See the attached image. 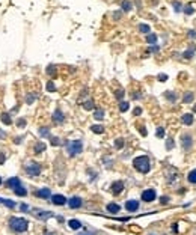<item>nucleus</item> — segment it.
<instances>
[{"label": "nucleus", "mask_w": 196, "mask_h": 235, "mask_svg": "<svg viewBox=\"0 0 196 235\" xmlns=\"http://www.w3.org/2000/svg\"><path fill=\"white\" fill-rule=\"evenodd\" d=\"M17 125H18L20 128H24V127H26V119H23V117H21V119H18V121H17Z\"/></svg>", "instance_id": "41"}, {"label": "nucleus", "mask_w": 196, "mask_h": 235, "mask_svg": "<svg viewBox=\"0 0 196 235\" xmlns=\"http://www.w3.org/2000/svg\"><path fill=\"white\" fill-rule=\"evenodd\" d=\"M52 202H53L55 205H57V206H62V205L66 203V199H65V196H62V195H55V196H52Z\"/></svg>", "instance_id": "13"}, {"label": "nucleus", "mask_w": 196, "mask_h": 235, "mask_svg": "<svg viewBox=\"0 0 196 235\" xmlns=\"http://www.w3.org/2000/svg\"><path fill=\"white\" fill-rule=\"evenodd\" d=\"M52 145L53 146H59L60 145V139L59 137H52Z\"/></svg>", "instance_id": "40"}, {"label": "nucleus", "mask_w": 196, "mask_h": 235, "mask_svg": "<svg viewBox=\"0 0 196 235\" xmlns=\"http://www.w3.org/2000/svg\"><path fill=\"white\" fill-rule=\"evenodd\" d=\"M193 112H195V113H196V104H195V107H193Z\"/></svg>", "instance_id": "58"}, {"label": "nucleus", "mask_w": 196, "mask_h": 235, "mask_svg": "<svg viewBox=\"0 0 196 235\" xmlns=\"http://www.w3.org/2000/svg\"><path fill=\"white\" fill-rule=\"evenodd\" d=\"M183 101H184V103H192V101H193V93H192V92H186L184 97H183Z\"/></svg>", "instance_id": "28"}, {"label": "nucleus", "mask_w": 196, "mask_h": 235, "mask_svg": "<svg viewBox=\"0 0 196 235\" xmlns=\"http://www.w3.org/2000/svg\"><path fill=\"white\" fill-rule=\"evenodd\" d=\"M110 190H112L113 195H121L122 190H124V182H122V181H115L110 185Z\"/></svg>", "instance_id": "9"}, {"label": "nucleus", "mask_w": 196, "mask_h": 235, "mask_svg": "<svg viewBox=\"0 0 196 235\" xmlns=\"http://www.w3.org/2000/svg\"><path fill=\"white\" fill-rule=\"evenodd\" d=\"M2 203L3 205H6L8 208H15L17 205H15V202L14 200H11V199H2Z\"/></svg>", "instance_id": "29"}, {"label": "nucleus", "mask_w": 196, "mask_h": 235, "mask_svg": "<svg viewBox=\"0 0 196 235\" xmlns=\"http://www.w3.org/2000/svg\"><path fill=\"white\" fill-rule=\"evenodd\" d=\"M181 145H183V148L186 149V151H189L190 148H192V145H193V139H192V136L190 134H183L181 136Z\"/></svg>", "instance_id": "8"}, {"label": "nucleus", "mask_w": 196, "mask_h": 235, "mask_svg": "<svg viewBox=\"0 0 196 235\" xmlns=\"http://www.w3.org/2000/svg\"><path fill=\"white\" fill-rule=\"evenodd\" d=\"M3 161H5V154L2 152V154H0V164H2Z\"/></svg>", "instance_id": "53"}, {"label": "nucleus", "mask_w": 196, "mask_h": 235, "mask_svg": "<svg viewBox=\"0 0 196 235\" xmlns=\"http://www.w3.org/2000/svg\"><path fill=\"white\" fill-rule=\"evenodd\" d=\"M91 130H92L95 134H103V133H104V127H103V125H92Z\"/></svg>", "instance_id": "24"}, {"label": "nucleus", "mask_w": 196, "mask_h": 235, "mask_svg": "<svg viewBox=\"0 0 196 235\" xmlns=\"http://www.w3.org/2000/svg\"><path fill=\"white\" fill-rule=\"evenodd\" d=\"M155 198H157V193H155L154 189L143 190V193H142V200H143V202H153Z\"/></svg>", "instance_id": "5"}, {"label": "nucleus", "mask_w": 196, "mask_h": 235, "mask_svg": "<svg viewBox=\"0 0 196 235\" xmlns=\"http://www.w3.org/2000/svg\"><path fill=\"white\" fill-rule=\"evenodd\" d=\"M166 98H167L169 101H175V100H177V95H174L172 92H166Z\"/></svg>", "instance_id": "39"}, {"label": "nucleus", "mask_w": 196, "mask_h": 235, "mask_svg": "<svg viewBox=\"0 0 196 235\" xmlns=\"http://www.w3.org/2000/svg\"><path fill=\"white\" fill-rule=\"evenodd\" d=\"M172 5H174V8H175V11H177V12H180V11H183V9H181L183 6H181V3H180V2H174Z\"/></svg>", "instance_id": "44"}, {"label": "nucleus", "mask_w": 196, "mask_h": 235, "mask_svg": "<svg viewBox=\"0 0 196 235\" xmlns=\"http://www.w3.org/2000/svg\"><path fill=\"white\" fill-rule=\"evenodd\" d=\"M107 211H109V213H112V214H118L119 211H121V206L118 203H109L107 205Z\"/></svg>", "instance_id": "16"}, {"label": "nucleus", "mask_w": 196, "mask_h": 235, "mask_svg": "<svg viewBox=\"0 0 196 235\" xmlns=\"http://www.w3.org/2000/svg\"><path fill=\"white\" fill-rule=\"evenodd\" d=\"M142 113V109L140 107H137V109H134V116H139Z\"/></svg>", "instance_id": "49"}, {"label": "nucleus", "mask_w": 196, "mask_h": 235, "mask_svg": "<svg viewBox=\"0 0 196 235\" xmlns=\"http://www.w3.org/2000/svg\"><path fill=\"white\" fill-rule=\"evenodd\" d=\"M68 226H69L71 229L77 231V229H80V228H82V223H80L79 220H76V219H71V220L68 222Z\"/></svg>", "instance_id": "17"}, {"label": "nucleus", "mask_w": 196, "mask_h": 235, "mask_svg": "<svg viewBox=\"0 0 196 235\" xmlns=\"http://www.w3.org/2000/svg\"><path fill=\"white\" fill-rule=\"evenodd\" d=\"M189 36L195 39V38H196V32H193V30H190V32H189Z\"/></svg>", "instance_id": "51"}, {"label": "nucleus", "mask_w": 196, "mask_h": 235, "mask_svg": "<svg viewBox=\"0 0 196 235\" xmlns=\"http://www.w3.org/2000/svg\"><path fill=\"white\" fill-rule=\"evenodd\" d=\"M158 80H160V82H164V80H167V76H166V74H160V76H158Z\"/></svg>", "instance_id": "47"}, {"label": "nucleus", "mask_w": 196, "mask_h": 235, "mask_svg": "<svg viewBox=\"0 0 196 235\" xmlns=\"http://www.w3.org/2000/svg\"><path fill=\"white\" fill-rule=\"evenodd\" d=\"M21 140H23V137H17V139H15V143H17V145L21 143Z\"/></svg>", "instance_id": "55"}, {"label": "nucleus", "mask_w": 196, "mask_h": 235, "mask_svg": "<svg viewBox=\"0 0 196 235\" xmlns=\"http://www.w3.org/2000/svg\"><path fill=\"white\" fill-rule=\"evenodd\" d=\"M35 196L42 198V199H48V198H52V192H50V189H39L35 192Z\"/></svg>", "instance_id": "12"}, {"label": "nucleus", "mask_w": 196, "mask_h": 235, "mask_svg": "<svg viewBox=\"0 0 196 235\" xmlns=\"http://www.w3.org/2000/svg\"><path fill=\"white\" fill-rule=\"evenodd\" d=\"M157 137H164V128H161V127H158L157 128Z\"/></svg>", "instance_id": "42"}, {"label": "nucleus", "mask_w": 196, "mask_h": 235, "mask_svg": "<svg viewBox=\"0 0 196 235\" xmlns=\"http://www.w3.org/2000/svg\"><path fill=\"white\" fill-rule=\"evenodd\" d=\"M44 235H57V234H56V232H45Z\"/></svg>", "instance_id": "57"}, {"label": "nucleus", "mask_w": 196, "mask_h": 235, "mask_svg": "<svg viewBox=\"0 0 196 235\" xmlns=\"http://www.w3.org/2000/svg\"><path fill=\"white\" fill-rule=\"evenodd\" d=\"M39 136H41V137H50V130H48L47 127L39 128Z\"/></svg>", "instance_id": "25"}, {"label": "nucleus", "mask_w": 196, "mask_h": 235, "mask_svg": "<svg viewBox=\"0 0 196 235\" xmlns=\"http://www.w3.org/2000/svg\"><path fill=\"white\" fill-rule=\"evenodd\" d=\"M187 179H189V182L196 184V169H195V170H192V172L187 175Z\"/></svg>", "instance_id": "26"}, {"label": "nucleus", "mask_w": 196, "mask_h": 235, "mask_svg": "<svg viewBox=\"0 0 196 235\" xmlns=\"http://www.w3.org/2000/svg\"><path fill=\"white\" fill-rule=\"evenodd\" d=\"M146 41H148L150 44H155V42H157V35H154V33H150L148 36H146Z\"/></svg>", "instance_id": "31"}, {"label": "nucleus", "mask_w": 196, "mask_h": 235, "mask_svg": "<svg viewBox=\"0 0 196 235\" xmlns=\"http://www.w3.org/2000/svg\"><path fill=\"white\" fill-rule=\"evenodd\" d=\"M14 193H15L17 196H26V195H27L26 189H24V187H21V185L15 187V189H14Z\"/></svg>", "instance_id": "18"}, {"label": "nucleus", "mask_w": 196, "mask_h": 235, "mask_svg": "<svg viewBox=\"0 0 196 235\" xmlns=\"http://www.w3.org/2000/svg\"><path fill=\"white\" fill-rule=\"evenodd\" d=\"M63 121H65V115H63V112H62L60 109H56L55 113H53V122H56V124H62Z\"/></svg>", "instance_id": "10"}, {"label": "nucleus", "mask_w": 196, "mask_h": 235, "mask_svg": "<svg viewBox=\"0 0 196 235\" xmlns=\"http://www.w3.org/2000/svg\"><path fill=\"white\" fill-rule=\"evenodd\" d=\"M115 148L116 149H122V148H124V139H122V137L116 139L115 140Z\"/></svg>", "instance_id": "27"}, {"label": "nucleus", "mask_w": 196, "mask_h": 235, "mask_svg": "<svg viewBox=\"0 0 196 235\" xmlns=\"http://www.w3.org/2000/svg\"><path fill=\"white\" fill-rule=\"evenodd\" d=\"M195 50H196V47H195V45H193V47H192V48H190V50H187V51H186V53H184V57H189V56H192V54H193V51H195Z\"/></svg>", "instance_id": "43"}, {"label": "nucleus", "mask_w": 196, "mask_h": 235, "mask_svg": "<svg viewBox=\"0 0 196 235\" xmlns=\"http://www.w3.org/2000/svg\"><path fill=\"white\" fill-rule=\"evenodd\" d=\"M24 170H26V173H27L29 176H39V173H41V166H39L38 163L30 161V163L26 164Z\"/></svg>", "instance_id": "4"}, {"label": "nucleus", "mask_w": 196, "mask_h": 235, "mask_svg": "<svg viewBox=\"0 0 196 235\" xmlns=\"http://www.w3.org/2000/svg\"><path fill=\"white\" fill-rule=\"evenodd\" d=\"M181 121H183L184 125H192V124H193V115H192V113H186V115H183Z\"/></svg>", "instance_id": "15"}, {"label": "nucleus", "mask_w": 196, "mask_h": 235, "mask_svg": "<svg viewBox=\"0 0 196 235\" xmlns=\"http://www.w3.org/2000/svg\"><path fill=\"white\" fill-rule=\"evenodd\" d=\"M33 213H35V217H38V219H41V220H48L50 217L55 216L52 211H44V209H38V208L33 209Z\"/></svg>", "instance_id": "6"}, {"label": "nucleus", "mask_w": 196, "mask_h": 235, "mask_svg": "<svg viewBox=\"0 0 196 235\" xmlns=\"http://www.w3.org/2000/svg\"><path fill=\"white\" fill-rule=\"evenodd\" d=\"M169 172H170V175H169V182H174V181H177L178 179V172L175 170V169H169Z\"/></svg>", "instance_id": "23"}, {"label": "nucleus", "mask_w": 196, "mask_h": 235, "mask_svg": "<svg viewBox=\"0 0 196 235\" xmlns=\"http://www.w3.org/2000/svg\"><path fill=\"white\" fill-rule=\"evenodd\" d=\"M83 151V142L82 140H71L66 143V152L69 157H76Z\"/></svg>", "instance_id": "3"}, {"label": "nucleus", "mask_w": 196, "mask_h": 235, "mask_svg": "<svg viewBox=\"0 0 196 235\" xmlns=\"http://www.w3.org/2000/svg\"><path fill=\"white\" fill-rule=\"evenodd\" d=\"M83 107H85L86 110H92V109H94V101H92V100H89V101H86V103L83 104Z\"/></svg>", "instance_id": "37"}, {"label": "nucleus", "mask_w": 196, "mask_h": 235, "mask_svg": "<svg viewBox=\"0 0 196 235\" xmlns=\"http://www.w3.org/2000/svg\"><path fill=\"white\" fill-rule=\"evenodd\" d=\"M2 199H3V198H0V203H2Z\"/></svg>", "instance_id": "59"}, {"label": "nucleus", "mask_w": 196, "mask_h": 235, "mask_svg": "<svg viewBox=\"0 0 196 235\" xmlns=\"http://www.w3.org/2000/svg\"><path fill=\"white\" fill-rule=\"evenodd\" d=\"M166 148H167V149H172V148H174V140H172V139H167Z\"/></svg>", "instance_id": "45"}, {"label": "nucleus", "mask_w": 196, "mask_h": 235, "mask_svg": "<svg viewBox=\"0 0 196 235\" xmlns=\"http://www.w3.org/2000/svg\"><path fill=\"white\" fill-rule=\"evenodd\" d=\"M79 235H95V232H91V231H85V232H80Z\"/></svg>", "instance_id": "48"}, {"label": "nucleus", "mask_w": 196, "mask_h": 235, "mask_svg": "<svg viewBox=\"0 0 196 235\" xmlns=\"http://www.w3.org/2000/svg\"><path fill=\"white\" fill-rule=\"evenodd\" d=\"M177 226H178L177 223H174V225H172V231H174V232H177V231H178V228H177Z\"/></svg>", "instance_id": "54"}, {"label": "nucleus", "mask_w": 196, "mask_h": 235, "mask_svg": "<svg viewBox=\"0 0 196 235\" xmlns=\"http://www.w3.org/2000/svg\"><path fill=\"white\" fill-rule=\"evenodd\" d=\"M9 228L14 232H26L29 228V222L23 217H11L9 219Z\"/></svg>", "instance_id": "2"}, {"label": "nucleus", "mask_w": 196, "mask_h": 235, "mask_svg": "<svg viewBox=\"0 0 196 235\" xmlns=\"http://www.w3.org/2000/svg\"><path fill=\"white\" fill-rule=\"evenodd\" d=\"M0 119H2V122L6 124V125L12 124V119H11V115L9 113H2V117H0Z\"/></svg>", "instance_id": "21"}, {"label": "nucleus", "mask_w": 196, "mask_h": 235, "mask_svg": "<svg viewBox=\"0 0 196 235\" xmlns=\"http://www.w3.org/2000/svg\"><path fill=\"white\" fill-rule=\"evenodd\" d=\"M151 235H154V234H151Z\"/></svg>", "instance_id": "61"}, {"label": "nucleus", "mask_w": 196, "mask_h": 235, "mask_svg": "<svg viewBox=\"0 0 196 235\" xmlns=\"http://www.w3.org/2000/svg\"><path fill=\"white\" fill-rule=\"evenodd\" d=\"M115 97H116V100H122V98H124V89H118L115 92Z\"/></svg>", "instance_id": "35"}, {"label": "nucleus", "mask_w": 196, "mask_h": 235, "mask_svg": "<svg viewBox=\"0 0 196 235\" xmlns=\"http://www.w3.org/2000/svg\"><path fill=\"white\" fill-rule=\"evenodd\" d=\"M94 117L97 121H101V119H104V110L103 109H98V110H95L94 112Z\"/></svg>", "instance_id": "20"}, {"label": "nucleus", "mask_w": 196, "mask_h": 235, "mask_svg": "<svg viewBox=\"0 0 196 235\" xmlns=\"http://www.w3.org/2000/svg\"><path fill=\"white\" fill-rule=\"evenodd\" d=\"M47 74H48V76L56 74V66H55V65H48V68H47Z\"/></svg>", "instance_id": "34"}, {"label": "nucleus", "mask_w": 196, "mask_h": 235, "mask_svg": "<svg viewBox=\"0 0 196 235\" xmlns=\"http://www.w3.org/2000/svg\"><path fill=\"white\" fill-rule=\"evenodd\" d=\"M0 184H2V178H0Z\"/></svg>", "instance_id": "60"}, {"label": "nucleus", "mask_w": 196, "mask_h": 235, "mask_svg": "<svg viewBox=\"0 0 196 235\" xmlns=\"http://www.w3.org/2000/svg\"><path fill=\"white\" fill-rule=\"evenodd\" d=\"M82 205H83V200H82V198H79V196H72V198L68 200V206L72 208V209H77V208H80Z\"/></svg>", "instance_id": "7"}, {"label": "nucleus", "mask_w": 196, "mask_h": 235, "mask_svg": "<svg viewBox=\"0 0 196 235\" xmlns=\"http://www.w3.org/2000/svg\"><path fill=\"white\" fill-rule=\"evenodd\" d=\"M20 209H21V211H29L30 208H29L27 203H21V205H20Z\"/></svg>", "instance_id": "46"}, {"label": "nucleus", "mask_w": 196, "mask_h": 235, "mask_svg": "<svg viewBox=\"0 0 196 235\" xmlns=\"http://www.w3.org/2000/svg\"><path fill=\"white\" fill-rule=\"evenodd\" d=\"M18 185H21L20 178H11V179L6 181V187H8V189H15V187H18Z\"/></svg>", "instance_id": "14"}, {"label": "nucleus", "mask_w": 196, "mask_h": 235, "mask_svg": "<svg viewBox=\"0 0 196 235\" xmlns=\"http://www.w3.org/2000/svg\"><path fill=\"white\" fill-rule=\"evenodd\" d=\"M193 12H195V9H193L192 5H187V6L184 8V14H186V15H192Z\"/></svg>", "instance_id": "36"}, {"label": "nucleus", "mask_w": 196, "mask_h": 235, "mask_svg": "<svg viewBox=\"0 0 196 235\" xmlns=\"http://www.w3.org/2000/svg\"><path fill=\"white\" fill-rule=\"evenodd\" d=\"M167 202H169V198L163 196V198H161V203H167Z\"/></svg>", "instance_id": "52"}, {"label": "nucleus", "mask_w": 196, "mask_h": 235, "mask_svg": "<svg viewBox=\"0 0 196 235\" xmlns=\"http://www.w3.org/2000/svg\"><path fill=\"white\" fill-rule=\"evenodd\" d=\"M125 209H127V211H130V213H134V211H137V209H139V202H137V200H134V199L127 200V202H125Z\"/></svg>", "instance_id": "11"}, {"label": "nucleus", "mask_w": 196, "mask_h": 235, "mask_svg": "<svg viewBox=\"0 0 196 235\" xmlns=\"http://www.w3.org/2000/svg\"><path fill=\"white\" fill-rule=\"evenodd\" d=\"M121 8H122V11H125V12H128V11H131L133 5H131V2H128V0H124V2L121 3Z\"/></svg>", "instance_id": "22"}, {"label": "nucleus", "mask_w": 196, "mask_h": 235, "mask_svg": "<svg viewBox=\"0 0 196 235\" xmlns=\"http://www.w3.org/2000/svg\"><path fill=\"white\" fill-rule=\"evenodd\" d=\"M33 151H35V154H41L42 151H45V143H44V142H38V143L35 145Z\"/></svg>", "instance_id": "19"}, {"label": "nucleus", "mask_w": 196, "mask_h": 235, "mask_svg": "<svg viewBox=\"0 0 196 235\" xmlns=\"http://www.w3.org/2000/svg\"><path fill=\"white\" fill-rule=\"evenodd\" d=\"M140 134H142V136H146V134H148V133H146V130H145V127H140Z\"/></svg>", "instance_id": "50"}, {"label": "nucleus", "mask_w": 196, "mask_h": 235, "mask_svg": "<svg viewBox=\"0 0 196 235\" xmlns=\"http://www.w3.org/2000/svg\"><path fill=\"white\" fill-rule=\"evenodd\" d=\"M35 100H36V95H35V93H29V95L26 97V103H27V104H32Z\"/></svg>", "instance_id": "33"}, {"label": "nucleus", "mask_w": 196, "mask_h": 235, "mask_svg": "<svg viewBox=\"0 0 196 235\" xmlns=\"http://www.w3.org/2000/svg\"><path fill=\"white\" fill-rule=\"evenodd\" d=\"M47 90H48V92H55V90H56V86H55L53 82H48V83H47Z\"/></svg>", "instance_id": "38"}, {"label": "nucleus", "mask_w": 196, "mask_h": 235, "mask_svg": "<svg viewBox=\"0 0 196 235\" xmlns=\"http://www.w3.org/2000/svg\"><path fill=\"white\" fill-rule=\"evenodd\" d=\"M133 166L140 173H148L150 169H151V163H150V158L146 155H140V157H136L133 160Z\"/></svg>", "instance_id": "1"}, {"label": "nucleus", "mask_w": 196, "mask_h": 235, "mask_svg": "<svg viewBox=\"0 0 196 235\" xmlns=\"http://www.w3.org/2000/svg\"><path fill=\"white\" fill-rule=\"evenodd\" d=\"M157 50H158L157 45H155V47H151V48H150V51H157Z\"/></svg>", "instance_id": "56"}, {"label": "nucleus", "mask_w": 196, "mask_h": 235, "mask_svg": "<svg viewBox=\"0 0 196 235\" xmlns=\"http://www.w3.org/2000/svg\"><path fill=\"white\" fill-rule=\"evenodd\" d=\"M139 30H140L142 33H150V30H151V29H150V26H148V24H140V26H139Z\"/></svg>", "instance_id": "32"}, {"label": "nucleus", "mask_w": 196, "mask_h": 235, "mask_svg": "<svg viewBox=\"0 0 196 235\" xmlns=\"http://www.w3.org/2000/svg\"><path fill=\"white\" fill-rule=\"evenodd\" d=\"M128 109H130V104H128V103H125V101H121V103H119V110H121V112H127Z\"/></svg>", "instance_id": "30"}]
</instances>
